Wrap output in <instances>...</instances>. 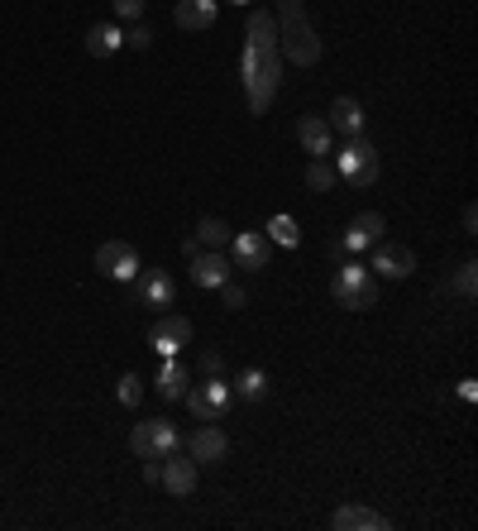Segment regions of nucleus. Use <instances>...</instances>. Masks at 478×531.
<instances>
[{
  "label": "nucleus",
  "instance_id": "nucleus-15",
  "mask_svg": "<svg viewBox=\"0 0 478 531\" xmlns=\"http://www.w3.org/2000/svg\"><path fill=\"white\" fill-rule=\"evenodd\" d=\"M412 268H416V254L407 244H383V249L373 254V273H378V278H407Z\"/></svg>",
  "mask_w": 478,
  "mask_h": 531
},
{
  "label": "nucleus",
  "instance_id": "nucleus-30",
  "mask_svg": "<svg viewBox=\"0 0 478 531\" xmlns=\"http://www.w3.org/2000/svg\"><path fill=\"white\" fill-rule=\"evenodd\" d=\"M220 292H225V307H230V311L244 307V288H235V283H220Z\"/></svg>",
  "mask_w": 478,
  "mask_h": 531
},
{
  "label": "nucleus",
  "instance_id": "nucleus-29",
  "mask_svg": "<svg viewBox=\"0 0 478 531\" xmlns=\"http://www.w3.org/2000/svg\"><path fill=\"white\" fill-rule=\"evenodd\" d=\"M149 39H153L149 24H134L130 34H125V44H130V48H149Z\"/></svg>",
  "mask_w": 478,
  "mask_h": 531
},
{
  "label": "nucleus",
  "instance_id": "nucleus-32",
  "mask_svg": "<svg viewBox=\"0 0 478 531\" xmlns=\"http://www.w3.org/2000/svg\"><path fill=\"white\" fill-rule=\"evenodd\" d=\"M201 369H206V374H220V369H225V359H220V354H201Z\"/></svg>",
  "mask_w": 478,
  "mask_h": 531
},
{
  "label": "nucleus",
  "instance_id": "nucleus-21",
  "mask_svg": "<svg viewBox=\"0 0 478 531\" xmlns=\"http://www.w3.org/2000/svg\"><path fill=\"white\" fill-rule=\"evenodd\" d=\"M120 44H125V34H120V29H110V24H91V29H87V53H91V58H110Z\"/></svg>",
  "mask_w": 478,
  "mask_h": 531
},
{
  "label": "nucleus",
  "instance_id": "nucleus-4",
  "mask_svg": "<svg viewBox=\"0 0 478 531\" xmlns=\"http://www.w3.org/2000/svg\"><path fill=\"white\" fill-rule=\"evenodd\" d=\"M335 302L349 311H369L378 307V288H373V278H369V268L364 264H345L340 273H335Z\"/></svg>",
  "mask_w": 478,
  "mask_h": 531
},
{
  "label": "nucleus",
  "instance_id": "nucleus-24",
  "mask_svg": "<svg viewBox=\"0 0 478 531\" xmlns=\"http://www.w3.org/2000/svg\"><path fill=\"white\" fill-rule=\"evenodd\" d=\"M335 168H330L326 158H311V168H306V187H311V192H330V187H335Z\"/></svg>",
  "mask_w": 478,
  "mask_h": 531
},
{
  "label": "nucleus",
  "instance_id": "nucleus-5",
  "mask_svg": "<svg viewBox=\"0 0 478 531\" xmlns=\"http://www.w3.org/2000/svg\"><path fill=\"white\" fill-rule=\"evenodd\" d=\"M335 173L345 177L349 187H369L373 177H378V154H373V144L364 134H349V144L340 149V168Z\"/></svg>",
  "mask_w": 478,
  "mask_h": 531
},
{
  "label": "nucleus",
  "instance_id": "nucleus-27",
  "mask_svg": "<svg viewBox=\"0 0 478 531\" xmlns=\"http://www.w3.org/2000/svg\"><path fill=\"white\" fill-rule=\"evenodd\" d=\"M268 235H273L278 244H287V249H292V244L302 240V230H297V221H292V216H273V225H268Z\"/></svg>",
  "mask_w": 478,
  "mask_h": 531
},
{
  "label": "nucleus",
  "instance_id": "nucleus-33",
  "mask_svg": "<svg viewBox=\"0 0 478 531\" xmlns=\"http://www.w3.org/2000/svg\"><path fill=\"white\" fill-rule=\"evenodd\" d=\"M459 398H464V402H474V398H478V388H474V378H464V383H459Z\"/></svg>",
  "mask_w": 478,
  "mask_h": 531
},
{
  "label": "nucleus",
  "instance_id": "nucleus-25",
  "mask_svg": "<svg viewBox=\"0 0 478 531\" xmlns=\"http://www.w3.org/2000/svg\"><path fill=\"white\" fill-rule=\"evenodd\" d=\"M244 402H259L263 393H268V378H263V369H249V374L239 378V388H235Z\"/></svg>",
  "mask_w": 478,
  "mask_h": 531
},
{
  "label": "nucleus",
  "instance_id": "nucleus-3",
  "mask_svg": "<svg viewBox=\"0 0 478 531\" xmlns=\"http://www.w3.org/2000/svg\"><path fill=\"white\" fill-rule=\"evenodd\" d=\"M177 445H182V436H177L173 421H163V417L139 421V426L130 431V450L139 455V460H168Z\"/></svg>",
  "mask_w": 478,
  "mask_h": 531
},
{
  "label": "nucleus",
  "instance_id": "nucleus-34",
  "mask_svg": "<svg viewBox=\"0 0 478 531\" xmlns=\"http://www.w3.org/2000/svg\"><path fill=\"white\" fill-rule=\"evenodd\" d=\"M464 230H469V235L478 230V211H474V206H464Z\"/></svg>",
  "mask_w": 478,
  "mask_h": 531
},
{
  "label": "nucleus",
  "instance_id": "nucleus-35",
  "mask_svg": "<svg viewBox=\"0 0 478 531\" xmlns=\"http://www.w3.org/2000/svg\"><path fill=\"white\" fill-rule=\"evenodd\" d=\"M230 5H254V0H230Z\"/></svg>",
  "mask_w": 478,
  "mask_h": 531
},
{
  "label": "nucleus",
  "instance_id": "nucleus-12",
  "mask_svg": "<svg viewBox=\"0 0 478 531\" xmlns=\"http://www.w3.org/2000/svg\"><path fill=\"white\" fill-rule=\"evenodd\" d=\"M330 527H335V531H388L392 522L383 517V512L359 508V503H345V508L330 512Z\"/></svg>",
  "mask_w": 478,
  "mask_h": 531
},
{
  "label": "nucleus",
  "instance_id": "nucleus-20",
  "mask_svg": "<svg viewBox=\"0 0 478 531\" xmlns=\"http://www.w3.org/2000/svg\"><path fill=\"white\" fill-rule=\"evenodd\" d=\"M182 393H187V369H182L173 354H168V359H163V369H158V398L177 402Z\"/></svg>",
  "mask_w": 478,
  "mask_h": 531
},
{
  "label": "nucleus",
  "instance_id": "nucleus-22",
  "mask_svg": "<svg viewBox=\"0 0 478 531\" xmlns=\"http://www.w3.org/2000/svg\"><path fill=\"white\" fill-rule=\"evenodd\" d=\"M192 240L201 244V249H225V244H230V225L220 221V216H201Z\"/></svg>",
  "mask_w": 478,
  "mask_h": 531
},
{
  "label": "nucleus",
  "instance_id": "nucleus-11",
  "mask_svg": "<svg viewBox=\"0 0 478 531\" xmlns=\"http://www.w3.org/2000/svg\"><path fill=\"white\" fill-rule=\"evenodd\" d=\"M158 484L168 488L173 498H192L196 493V460L187 455V460H177V450L163 460V474H158Z\"/></svg>",
  "mask_w": 478,
  "mask_h": 531
},
{
  "label": "nucleus",
  "instance_id": "nucleus-26",
  "mask_svg": "<svg viewBox=\"0 0 478 531\" xmlns=\"http://www.w3.org/2000/svg\"><path fill=\"white\" fill-rule=\"evenodd\" d=\"M115 398H120V407H139V398H144V378H139V374H120Z\"/></svg>",
  "mask_w": 478,
  "mask_h": 531
},
{
  "label": "nucleus",
  "instance_id": "nucleus-28",
  "mask_svg": "<svg viewBox=\"0 0 478 531\" xmlns=\"http://www.w3.org/2000/svg\"><path fill=\"white\" fill-rule=\"evenodd\" d=\"M110 10L120 20H144V0H110Z\"/></svg>",
  "mask_w": 478,
  "mask_h": 531
},
{
  "label": "nucleus",
  "instance_id": "nucleus-17",
  "mask_svg": "<svg viewBox=\"0 0 478 531\" xmlns=\"http://www.w3.org/2000/svg\"><path fill=\"white\" fill-rule=\"evenodd\" d=\"M230 244H235V268H244V273L268 268V240L263 235H230Z\"/></svg>",
  "mask_w": 478,
  "mask_h": 531
},
{
  "label": "nucleus",
  "instance_id": "nucleus-6",
  "mask_svg": "<svg viewBox=\"0 0 478 531\" xmlns=\"http://www.w3.org/2000/svg\"><path fill=\"white\" fill-rule=\"evenodd\" d=\"M187 398V412H192L196 421H220L225 412H230V383H220V374H211L201 388H192V393H182Z\"/></svg>",
  "mask_w": 478,
  "mask_h": 531
},
{
  "label": "nucleus",
  "instance_id": "nucleus-19",
  "mask_svg": "<svg viewBox=\"0 0 478 531\" xmlns=\"http://www.w3.org/2000/svg\"><path fill=\"white\" fill-rule=\"evenodd\" d=\"M326 125L340 134H364V111H359V101H354V96H335Z\"/></svg>",
  "mask_w": 478,
  "mask_h": 531
},
{
  "label": "nucleus",
  "instance_id": "nucleus-16",
  "mask_svg": "<svg viewBox=\"0 0 478 531\" xmlns=\"http://www.w3.org/2000/svg\"><path fill=\"white\" fill-rule=\"evenodd\" d=\"M173 297H177L173 278H168L163 268H144V278H139V302H144V307H173Z\"/></svg>",
  "mask_w": 478,
  "mask_h": 531
},
{
  "label": "nucleus",
  "instance_id": "nucleus-10",
  "mask_svg": "<svg viewBox=\"0 0 478 531\" xmlns=\"http://www.w3.org/2000/svg\"><path fill=\"white\" fill-rule=\"evenodd\" d=\"M187 273H192L196 288H220V283H230V259L220 249H196Z\"/></svg>",
  "mask_w": 478,
  "mask_h": 531
},
{
  "label": "nucleus",
  "instance_id": "nucleus-1",
  "mask_svg": "<svg viewBox=\"0 0 478 531\" xmlns=\"http://www.w3.org/2000/svg\"><path fill=\"white\" fill-rule=\"evenodd\" d=\"M244 91H249V111L263 115L278 96V82H283V53H278V24L268 10H249L244 20Z\"/></svg>",
  "mask_w": 478,
  "mask_h": 531
},
{
  "label": "nucleus",
  "instance_id": "nucleus-9",
  "mask_svg": "<svg viewBox=\"0 0 478 531\" xmlns=\"http://www.w3.org/2000/svg\"><path fill=\"white\" fill-rule=\"evenodd\" d=\"M149 345L163 354V359H168V354H177L182 345H192V321H187V316H163V321H153Z\"/></svg>",
  "mask_w": 478,
  "mask_h": 531
},
{
  "label": "nucleus",
  "instance_id": "nucleus-18",
  "mask_svg": "<svg viewBox=\"0 0 478 531\" xmlns=\"http://www.w3.org/2000/svg\"><path fill=\"white\" fill-rule=\"evenodd\" d=\"M383 230H388V221H383L378 211H364V216H354V221H349V235L340 244H345V249H369Z\"/></svg>",
  "mask_w": 478,
  "mask_h": 531
},
{
  "label": "nucleus",
  "instance_id": "nucleus-7",
  "mask_svg": "<svg viewBox=\"0 0 478 531\" xmlns=\"http://www.w3.org/2000/svg\"><path fill=\"white\" fill-rule=\"evenodd\" d=\"M96 268H101L106 278H115V283H134L144 264H139L134 244H125V240H106L101 249H96Z\"/></svg>",
  "mask_w": 478,
  "mask_h": 531
},
{
  "label": "nucleus",
  "instance_id": "nucleus-23",
  "mask_svg": "<svg viewBox=\"0 0 478 531\" xmlns=\"http://www.w3.org/2000/svg\"><path fill=\"white\" fill-rule=\"evenodd\" d=\"M445 288L455 292L459 302H474V288H478V264L474 259H464V264L455 268V278H445Z\"/></svg>",
  "mask_w": 478,
  "mask_h": 531
},
{
  "label": "nucleus",
  "instance_id": "nucleus-2",
  "mask_svg": "<svg viewBox=\"0 0 478 531\" xmlns=\"http://www.w3.org/2000/svg\"><path fill=\"white\" fill-rule=\"evenodd\" d=\"M278 53H287L297 67H311L321 63V39H316V29L306 20L302 0H278Z\"/></svg>",
  "mask_w": 478,
  "mask_h": 531
},
{
  "label": "nucleus",
  "instance_id": "nucleus-14",
  "mask_svg": "<svg viewBox=\"0 0 478 531\" xmlns=\"http://www.w3.org/2000/svg\"><path fill=\"white\" fill-rule=\"evenodd\" d=\"M297 139H302V149L311 158H330V149H335L326 115H302V120H297Z\"/></svg>",
  "mask_w": 478,
  "mask_h": 531
},
{
  "label": "nucleus",
  "instance_id": "nucleus-13",
  "mask_svg": "<svg viewBox=\"0 0 478 531\" xmlns=\"http://www.w3.org/2000/svg\"><path fill=\"white\" fill-rule=\"evenodd\" d=\"M216 10H220V0H177L173 20H177V29H187V34H206V29L216 24Z\"/></svg>",
  "mask_w": 478,
  "mask_h": 531
},
{
  "label": "nucleus",
  "instance_id": "nucleus-31",
  "mask_svg": "<svg viewBox=\"0 0 478 531\" xmlns=\"http://www.w3.org/2000/svg\"><path fill=\"white\" fill-rule=\"evenodd\" d=\"M158 474H163V460H144V484H158Z\"/></svg>",
  "mask_w": 478,
  "mask_h": 531
},
{
  "label": "nucleus",
  "instance_id": "nucleus-8",
  "mask_svg": "<svg viewBox=\"0 0 478 531\" xmlns=\"http://www.w3.org/2000/svg\"><path fill=\"white\" fill-rule=\"evenodd\" d=\"M187 455H192L196 465H220L230 455V441H225V431H220L216 421H201L192 436H187Z\"/></svg>",
  "mask_w": 478,
  "mask_h": 531
}]
</instances>
